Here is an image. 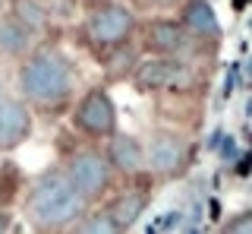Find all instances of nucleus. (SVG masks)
I'll list each match as a JSON object with an SVG mask.
<instances>
[{
  "label": "nucleus",
  "mask_w": 252,
  "mask_h": 234,
  "mask_svg": "<svg viewBox=\"0 0 252 234\" xmlns=\"http://www.w3.org/2000/svg\"><path fill=\"white\" fill-rule=\"evenodd\" d=\"M26 212L38 231H60L85 212V196L73 187L66 171H47L32 187Z\"/></svg>",
  "instance_id": "1"
},
{
  "label": "nucleus",
  "mask_w": 252,
  "mask_h": 234,
  "mask_svg": "<svg viewBox=\"0 0 252 234\" xmlns=\"http://www.w3.org/2000/svg\"><path fill=\"white\" fill-rule=\"evenodd\" d=\"M73 60L57 48L35 51L19 70V89L22 95L38 105H54L73 92Z\"/></svg>",
  "instance_id": "2"
},
{
  "label": "nucleus",
  "mask_w": 252,
  "mask_h": 234,
  "mask_svg": "<svg viewBox=\"0 0 252 234\" xmlns=\"http://www.w3.org/2000/svg\"><path fill=\"white\" fill-rule=\"evenodd\" d=\"M136 85L142 92H180V89H189V85H192V70L180 57L155 54V57H148V60L139 64Z\"/></svg>",
  "instance_id": "3"
},
{
  "label": "nucleus",
  "mask_w": 252,
  "mask_h": 234,
  "mask_svg": "<svg viewBox=\"0 0 252 234\" xmlns=\"http://www.w3.org/2000/svg\"><path fill=\"white\" fill-rule=\"evenodd\" d=\"M132 26H136V19H132V13L126 10V6L98 3V10L85 22V35H89L92 44H98V48H117V44H123L126 38L132 35Z\"/></svg>",
  "instance_id": "4"
},
{
  "label": "nucleus",
  "mask_w": 252,
  "mask_h": 234,
  "mask_svg": "<svg viewBox=\"0 0 252 234\" xmlns=\"http://www.w3.org/2000/svg\"><path fill=\"white\" fill-rule=\"evenodd\" d=\"M66 177L89 202V199H98L110 187V165L101 152H76L66 165Z\"/></svg>",
  "instance_id": "5"
},
{
  "label": "nucleus",
  "mask_w": 252,
  "mask_h": 234,
  "mask_svg": "<svg viewBox=\"0 0 252 234\" xmlns=\"http://www.w3.org/2000/svg\"><path fill=\"white\" fill-rule=\"evenodd\" d=\"M73 123L89 136H110L117 130V108H114V101H110V95L104 89L85 92L82 101L76 105Z\"/></svg>",
  "instance_id": "6"
},
{
  "label": "nucleus",
  "mask_w": 252,
  "mask_h": 234,
  "mask_svg": "<svg viewBox=\"0 0 252 234\" xmlns=\"http://www.w3.org/2000/svg\"><path fill=\"white\" fill-rule=\"evenodd\" d=\"M183 165H186L183 136L167 133V130L155 133L152 143H148V149H145V168H152L155 174H161V177H173L177 171H183Z\"/></svg>",
  "instance_id": "7"
},
{
  "label": "nucleus",
  "mask_w": 252,
  "mask_h": 234,
  "mask_svg": "<svg viewBox=\"0 0 252 234\" xmlns=\"http://www.w3.org/2000/svg\"><path fill=\"white\" fill-rule=\"evenodd\" d=\"M32 136V111L19 98H0V149L10 152Z\"/></svg>",
  "instance_id": "8"
},
{
  "label": "nucleus",
  "mask_w": 252,
  "mask_h": 234,
  "mask_svg": "<svg viewBox=\"0 0 252 234\" xmlns=\"http://www.w3.org/2000/svg\"><path fill=\"white\" fill-rule=\"evenodd\" d=\"M189 44L183 22H173V19H155L148 22L145 29V48L152 54H164V57H177L183 54Z\"/></svg>",
  "instance_id": "9"
},
{
  "label": "nucleus",
  "mask_w": 252,
  "mask_h": 234,
  "mask_svg": "<svg viewBox=\"0 0 252 234\" xmlns=\"http://www.w3.org/2000/svg\"><path fill=\"white\" fill-rule=\"evenodd\" d=\"M107 165L120 174H136L145 168V146L129 133H110V146H107Z\"/></svg>",
  "instance_id": "10"
},
{
  "label": "nucleus",
  "mask_w": 252,
  "mask_h": 234,
  "mask_svg": "<svg viewBox=\"0 0 252 234\" xmlns=\"http://www.w3.org/2000/svg\"><path fill=\"white\" fill-rule=\"evenodd\" d=\"M183 29L199 38H220V19L208 0H186L183 6Z\"/></svg>",
  "instance_id": "11"
},
{
  "label": "nucleus",
  "mask_w": 252,
  "mask_h": 234,
  "mask_svg": "<svg viewBox=\"0 0 252 234\" xmlns=\"http://www.w3.org/2000/svg\"><path fill=\"white\" fill-rule=\"evenodd\" d=\"M145 209H148V196H145V193L126 190V193H120V196L110 202L104 212L110 215V222L117 225V231H126V228H132V225L145 215Z\"/></svg>",
  "instance_id": "12"
},
{
  "label": "nucleus",
  "mask_w": 252,
  "mask_h": 234,
  "mask_svg": "<svg viewBox=\"0 0 252 234\" xmlns=\"http://www.w3.org/2000/svg\"><path fill=\"white\" fill-rule=\"evenodd\" d=\"M32 44V32L22 26L16 16H3L0 19V51L10 54V57H19L26 54Z\"/></svg>",
  "instance_id": "13"
},
{
  "label": "nucleus",
  "mask_w": 252,
  "mask_h": 234,
  "mask_svg": "<svg viewBox=\"0 0 252 234\" xmlns=\"http://www.w3.org/2000/svg\"><path fill=\"white\" fill-rule=\"evenodd\" d=\"M13 16L29 29V32H38V29L47 26V13L38 0H13Z\"/></svg>",
  "instance_id": "14"
},
{
  "label": "nucleus",
  "mask_w": 252,
  "mask_h": 234,
  "mask_svg": "<svg viewBox=\"0 0 252 234\" xmlns=\"http://www.w3.org/2000/svg\"><path fill=\"white\" fill-rule=\"evenodd\" d=\"M73 225H76V231H82V234H117V225L110 222L107 212H94V215L82 212Z\"/></svg>",
  "instance_id": "15"
},
{
  "label": "nucleus",
  "mask_w": 252,
  "mask_h": 234,
  "mask_svg": "<svg viewBox=\"0 0 252 234\" xmlns=\"http://www.w3.org/2000/svg\"><path fill=\"white\" fill-rule=\"evenodd\" d=\"M224 231H227V234H249V231H252V212H240L233 222L224 225Z\"/></svg>",
  "instance_id": "16"
},
{
  "label": "nucleus",
  "mask_w": 252,
  "mask_h": 234,
  "mask_svg": "<svg viewBox=\"0 0 252 234\" xmlns=\"http://www.w3.org/2000/svg\"><path fill=\"white\" fill-rule=\"evenodd\" d=\"M10 228H13V215L0 209V234H3V231H10Z\"/></svg>",
  "instance_id": "17"
},
{
  "label": "nucleus",
  "mask_w": 252,
  "mask_h": 234,
  "mask_svg": "<svg viewBox=\"0 0 252 234\" xmlns=\"http://www.w3.org/2000/svg\"><path fill=\"white\" fill-rule=\"evenodd\" d=\"M220 155H224V158H227V161H230V158H233V155H236V146L230 143V136H227V143H224V146H220Z\"/></svg>",
  "instance_id": "18"
},
{
  "label": "nucleus",
  "mask_w": 252,
  "mask_h": 234,
  "mask_svg": "<svg viewBox=\"0 0 252 234\" xmlns=\"http://www.w3.org/2000/svg\"><path fill=\"white\" fill-rule=\"evenodd\" d=\"M94 3H114V0H94Z\"/></svg>",
  "instance_id": "19"
}]
</instances>
